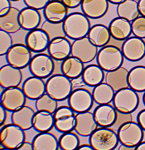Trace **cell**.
<instances>
[{"label": "cell", "mask_w": 145, "mask_h": 150, "mask_svg": "<svg viewBox=\"0 0 145 150\" xmlns=\"http://www.w3.org/2000/svg\"><path fill=\"white\" fill-rule=\"evenodd\" d=\"M124 57L121 49L114 45H106L98 52L96 61L105 72L114 71L122 66Z\"/></svg>", "instance_id": "3957f363"}, {"label": "cell", "mask_w": 145, "mask_h": 150, "mask_svg": "<svg viewBox=\"0 0 145 150\" xmlns=\"http://www.w3.org/2000/svg\"><path fill=\"white\" fill-rule=\"evenodd\" d=\"M11 1H19V0H11Z\"/></svg>", "instance_id": "9f6ffc18"}, {"label": "cell", "mask_w": 145, "mask_h": 150, "mask_svg": "<svg viewBox=\"0 0 145 150\" xmlns=\"http://www.w3.org/2000/svg\"><path fill=\"white\" fill-rule=\"evenodd\" d=\"M87 37L96 46L102 47L109 43L111 35L109 27L104 25L98 24L91 26Z\"/></svg>", "instance_id": "f1b7e54d"}, {"label": "cell", "mask_w": 145, "mask_h": 150, "mask_svg": "<svg viewBox=\"0 0 145 150\" xmlns=\"http://www.w3.org/2000/svg\"><path fill=\"white\" fill-rule=\"evenodd\" d=\"M73 91L72 80L62 74L52 75L46 82V93L58 101L68 99Z\"/></svg>", "instance_id": "7a4b0ae2"}, {"label": "cell", "mask_w": 145, "mask_h": 150, "mask_svg": "<svg viewBox=\"0 0 145 150\" xmlns=\"http://www.w3.org/2000/svg\"><path fill=\"white\" fill-rule=\"evenodd\" d=\"M129 87L138 93L145 91V67L138 66L132 68L128 75Z\"/></svg>", "instance_id": "1f68e13d"}, {"label": "cell", "mask_w": 145, "mask_h": 150, "mask_svg": "<svg viewBox=\"0 0 145 150\" xmlns=\"http://www.w3.org/2000/svg\"><path fill=\"white\" fill-rule=\"evenodd\" d=\"M144 129L138 122L131 121L121 126L117 130L119 142L131 147H136L143 142Z\"/></svg>", "instance_id": "52a82bcc"}, {"label": "cell", "mask_w": 145, "mask_h": 150, "mask_svg": "<svg viewBox=\"0 0 145 150\" xmlns=\"http://www.w3.org/2000/svg\"><path fill=\"white\" fill-rule=\"evenodd\" d=\"M26 131L11 123L1 129L0 142L2 149L16 150L26 141Z\"/></svg>", "instance_id": "8992f818"}, {"label": "cell", "mask_w": 145, "mask_h": 150, "mask_svg": "<svg viewBox=\"0 0 145 150\" xmlns=\"http://www.w3.org/2000/svg\"><path fill=\"white\" fill-rule=\"evenodd\" d=\"M110 3L113 4H119L125 1V0H108Z\"/></svg>", "instance_id": "db71d44e"}, {"label": "cell", "mask_w": 145, "mask_h": 150, "mask_svg": "<svg viewBox=\"0 0 145 150\" xmlns=\"http://www.w3.org/2000/svg\"><path fill=\"white\" fill-rule=\"evenodd\" d=\"M58 102L46 93L35 100L37 111H45L54 114L58 108Z\"/></svg>", "instance_id": "8d00e7d4"}, {"label": "cell", "mask_w": 145, "mask_h": 150, "mask_svg": "<svg viewBox=\"0 0 145 150\" xmlns=\"http://www.w3.org/2000/svg\"><path fill=\"white\" fill-rule=\"evenodd\" d=\"M129 71L123 67L107 72L105 76V82L110 85L115 91L129 87L128 75Z\"/></svg>", "instance_id": "484cf974"}, {"label": "cell", "mask_w": 145, "mask_h": 150, "mask_svg": "<svg viewBox=\"0 0 145 150\" xmlns=\"http://www.w3.org/2000/svg\"><path fill=\"white\" fill-rule=\"evenodd\" d=\"M54 60L49 54L39 53L33 57L29 69L33 76L40 78H48L52 76L56 68Z\"/></svg>", "instance_id": "ba28073f"}, {"label": "cell", "mask_w": 145, "mask_h": 150, "mask_svg": "<svg viewBox=\"0 0 145 150\" xmlns=\"http://www.w3.org/2000/svg\"><path fill=\"white\" fill-rule=\"evenodd\" d=\"M115 93L110 85L103 82L94 87L92 93L94 102L101 105L113 102Z\"/></svg>", "instance_id": "4dcf8cb0"}, {"label": "cell", "mask_w": 145, "mask_h": 150, "mask_svg": "<svg viewBox=\"0 0 145 150\" xmlns=\"http://www.w3.org/2000/svg\"><path fill=\"white\" fill-rule=\"evenodd\" d=\"M27 99L22 88L12 87L3 90L0 103L8 112H13L25 105Z\"/></svg>", "instance_id": "30bf717a"}, {"label": "cell", "mask_w": 145, "mask_h": 150, "mask_svg": "<svg viewBox=\"0 0 145 150\" xmlns=\"http://www.w3.org/2000/svg\"><path fill=\"white\" fill-rule=\"evenodd\" d=\"M99 127L93 112L89 111L76 114L74 130L80 136L89 137Z\"/></svg>", "instance_id": "ac0fdd59"}, {"label": "cell", "mask_w": 145, "mask_h": 150, "mask_svg": "<svg viewBox=\"0 0 145 150\" xmlns=\"http://www.w3.org/2000/svg\"><path fill=\"white\" fill-rule=\"evenodd\" d=\"M112 102L117 112L131 114L138 108L140 98L138 92L129 87L116 92Z\"/></svg>", "instance_id": "5b68a950"}, {"label": "cell", "mask_w": 145, "mask_h": 150, "mask_svg": "<svg viewBox=\"0 0 145 150\" xmlns=\"http://www.w3.org/2000/svg\"><path fill=\"white\" fill-rule=\"evenodd\" d=\"M72 43L67 37H59L51 40L47 49L48 54L57 61H63L71 56Z\"/></svg>", "instance_id": "9a60e30c"}, {"label": "cell", "mask_w": 145, "mask_h": 150, "mask_svg": "<svg viewBox=\"0 0 145 150\" xmlns=\"http://www.w3.org/2000/svg\"><path fill=\"white\" fill-rule=\"evenodd\" d=\"M105 76V71L99 65L91 64L85 67L81 77L86 85L94 87L103 83Z\"/></svg>", "instance_id": "f546056e"}, {"label": "cell", "mask_w": 145, "mask_h": 150, "mask_svg": "<svg viewBox=\"0 0 145 150\" xmlns=\"http://www.w3.org/2000/svg\"><path fill=\"white\" fill-rule=\"evenodd\" d=\"M68 99L69 106L76 113L90 111L94 102L92 93L83 88L74 90Z\"/></svg>", "instance_id": "7c38bea8"}, {"label": "cell", "mask_w": 145, "mask_h": 150, "mask_svg": "<svg viewBox=\"0 0 145 150\" xmlns=\"http://www.w3.org/2000/svg\"><path fill=\"white\" fill-rule=\"evenodd\" d=\"M111 37L117 40H125L132 33L131 22L122 18H114L109 26Z\"/></svg>", "instance_id": "d4e9b609"}, {"label": "cell", "mask_w": 145, "mask_h": 150, "mask_svg": "<svg viewBox=\"0 0 145 150\" xmlns=\"http://www.w3.org/2000/svg\"><path fill=\"white\" fill-rule=\"evenodd\" d=\"M19 11L18 9L12 7L9 14L0 17V30L13 34L22 29L19 21Z\"/></svg>", "instance_id": "e575fe53"}, {"label": "cell", "mask_w": 145, "mask_h": 150, "mask_svg": "<svg viewBox=\"0 0 145 150\" xmlns=\"http://www.w3.org/2000/svg\"><path fill=\"white\" fill-rule=\"evenodd\" d=\"M29 32L22 28L18 31L13 34V35L12 34L14 44L26 45V39Z\"/></svg>", "instance_id": "7bdbcfd3"}, {"label": "cell", "mask_w": 145, "mask_h": 150, "mask_svg": "<svg viewBox=\"0 0 145 150\" xmlns=\"http://www.w3.org/2000/svg\"><path fill=\"white\" fill-rule=\"evenodd\" d=\"M136 150H145V141L142 142L136 147Z\"/></svg>", "instance_id": "f5cc1de1"}, {"label": "cell", "mask_w": 145, "mask_h": 150, "mask_svg": "<svg viewBox=\"0 0 145 150\" xmlns=\"http://www.w3.org/2000/svg\"><path fill=\"white\" fill-rule=\"evenodd\" d=\"M60 1H61V0H60Z\"/></svg>", "instance_id": "6f0895ef"}, {"label": "cell", "mask_w": 145, "mask_h": 150, "mask_svg": "<svg viewBox=\"0 0 145 150\" xmlns=\"http://www.w3.org/2000/svg\"><path fill=\"white\" fill-rule=\"evenodd\" d=\"M89 142L94 150H114L119 143L117 132L114 129L101 127L89 137Z\"/></svg>", "instance_id": "277c9868"}, {"label": "cell", "mask_w": 145, "mask_h": 150, "mask_svg": "<svg viewBox=\"0 0 145 150\" xmlns=\"http://www.w3.org/2000/svg\"><path fill=\"white\" fill-rule=\"evenodd\" d=\"M143 101L144 105L145 106V91L144 92V95H143Z\"/></svg>", "instance_id": "11a10c76"}, {"label": "cell", "mask_w": 145, "mask_h": 150, "mask_svg": "<svg viewBox=\"0 0 145 150\" xmlns=\"http://www.w3.org/2000/svg\"><path fill=\"white\" fill-rule=\"evenodd\" d=\"M41 28L47 33L51 40L59 37H66L63 23H55L46 20L41 24Z\"/></svg>", "instance_id": "74e56055"}, {"label": "cell", "mask_w": 145, "mask_h": 150, "mask_svg": "<svg viewBox=\"0 0 145 150\" xmlns=\"http://www.w3.org/2000/svg\"><path fill=\"white\" fill-rule=\"evenodd\" d=\"M8 111L0 104V125L1 127L5 123L8 117Z\"/></svg>", "instance_id": "bcb514c9"}, {"label": "cell", "mask_w": 145, "mask_h": 150, "mask_svg": "<svg viewBox=\"0 0 145 150\" xmlns=\"http://www.w3.org/2000/svg\"><path fill=\"white\" fill-rule=\"evenodd\" d=\"M109 3L108 0H83L80 7L82 12L89 18L99 19L107 13Z\"/></svg>", "instance_id": "ffe728a7"}, {"label": "cell", "mask_w": 145, "mask_h": 150, "mask_svg": "<svg viewBox=\"0 0 145 150\" xmlns=\"http://www.w3.org/2000/svg\"><path fill=\"white\" fill-rule=\"evenodd\" d=\"M137 121L138 124L145 131V109L139 112L137 116Z\"/></svg>", "instance_id": "7dc6e473"}, {"label": "cell", "mask_w": 145, "mask_h": 150, "mask_svg": "<svg viewBox=\"0 0 145 150\" xmlns=\"http://www.w3.org/2000/svg\"><path fill=\"white\" fill-rule=\"evenodd\" d=\"M118 17L131 23L140 15L138 2L135 0H125L117 5L116 9Z\"/></svg>", "instance_id": "836d02e7"}, {"label": "cell", "mask_w": 145, "mask_h": 150, "mask_svg": "<svg viewBox=\"0 0 145 150\" xmlns=\"http://www.w3.org/2000/svg\"><path fill=\"white\" fill-rule=\"evenodd\" d=\"M131 114H124L117 112V116L116 122L112 126V127L115 130H118L119 128L126 122L132 121Z\"/></svg>", "instance_id": "60d3db41"}, {"label": "cell", "mask_w": 145, "mask_h": 150, "mask_svg": "<svg viewBox=\"0 0 145 150\" xmlns=\"http://www.w3.org/2000/svg\"><path fill=\"white\" fill-rule=\"evenodd\" d=\"M59 147L63 150H77L80 145L79 135L71 132L63 133L59 139Z\"/></svg>", "instance_id": "d590c367"}, {"label": "cell", "mask_w": 145, "mask_h": 150, "mask_svg": "<svg viewBox=\"0 0 145 150\" xmlns=\"http://www.w3.org/2000/svg\"><path fill=\"white\" fill-rule=\"evenodd\" d=\"M46 20L51 23H63L69 15V8L60 0H51L43 10Z\"/></svg>", "instance_id": "d6986e66"}, {"label": "cell", "mask_w": 145, "mask_h": 150, "mask_svg": "<svg viewBox=\"0 0 145 150\" xmlns=\"http://www.w3.org/2000/svg\"><path fill=\"white\" fill-rule=\"evenodd\" d=\"M138 2L140 15L141 16L145 17V0H139Z\"/></svg>", "instance_id": "681fc988"}, {"label": "cell", "mask_w": 145, "mask_h": 150, "mask_svg": "<svg viewBox=\"0 0 145 150\" xmlns=\"http://www.w3.org/2000/svg\"><path fill=\"white\" fill-rule=\"evenodd\" d=\"M84 64L77 58L70 56L61 65L62 74L71 80L76 79L82 76L85 68Z\"/></svg>", "instance_id": "83f0119b"}, {"label": "cell", "mask_w": 145, "mask_h": 150, "mask_svg": "<svg viewBox=\"0 0 145 150\" xmlns=\"http://www.w3.org/2000/svg\"><path fill=\"white\" fill-rule=\"evenodd\" d=\"M78 150H94L91 145L89 144H84L80 145L77 149Z\"/></svg>", "instance_id": "f907efd6"}, {"label": "cell", "mask_w": 145, "mask_h": 150, "mask_svg": "<svg viewBox=\"0 0 145 150\" xmlns=\"http://www.w3.org/2000/svg\"><path fill=\"white\" fill-rule=\"evenodd\" d=\"M136 147H131L121 144L118 148V150H136Z\"/></svg>", "instance_id": "816d5d0a"}, {"label": "cell", "mask_w": 145, "mask_h": 150, "mask_svg": "<svg viewBox=\"0 0 145 150\" xmlns=\"http://www.w3.org/2000/svg\"><path fill=\"white\" fill-rule=\"evenodd\" d=\"M18 18L21 28L28 31L38 29L42 23V16L39 11L30 7L20 10Z\"/></svg>", "instance_id": "7402d4cb"}, {"label": "cell", "mask_w": 145, "mask_h": 150, "mask_svg": "<svg viewBox=\"0 0 145 150\" xmlns=\"http://www.w3.org/2000/svg\"><path fill=\"white\" fill-rule=\"evenodd\" d=\"M54 115V127L58 132L63 134L74 130L76 113L69 106L58 107Z\"/></svg>", "instance_id": "4fadbf2b"}, {"label": "cell", "mask_w": 145, "mask_h": 150, "mask_svg": "<svg viewBox=\"0 0 145 150\" xmlns=\"http://www.w3.org/2000/svg\"><path fill=\"white\" fill-rule=\"evenodd\" d=\"M6 56L8 64L23 69L29 66L33 57V52L25 44H14Z\"/></svg>", "instance_id": "8fae6325"}, {"label": "cell", "mask_w": 145, "mask_h": 150, "mask_svg": "<svg viewBox=\"0 0 145 150\" xmlns=\"http://www.w3.org/2000/svg\"><path fill=\"white\" fill-rule=\"evenodd\" d=\"M11 0H0V17L4 16L9 14L11 9Z\"/></svg>", "instance_id": "ee69618b"}, {"label": "cell", "mask_w": 145, "mask_h": 150, "mask_svg": "<svg viewBox=\"0 0 145 150\" xmlns=\"http://www.w3.org/2000/svg\"><path fill=\"white\" fill-rule=\"evenodd\" d=\"M14 45L12 34L0 30V55H6Z\"/></svg>", "instance_id": "f35d334b"}, {"label": "cell", "mask_w": 145, "mask_h": 150, "mask_svg": "<svg viewBox=\"0 0 145 150\" xmlns=\"http://www.w3.org/2000/svg\"><path fill=\"white\" fill-rule=\"evenodd\" d=\"M36 112L31 107L25 105L11 114V123L25 131L33 128V119Z\"/></svg>", "instance_id": "cb8c5ba5"}, {"label": "cell", "mask_w": 145, "mask_h": 150, "mask_svg": "<svg viewBox=\"0 0 145 150\" xmlns=\"http://www.w3.org/2000/svg\"><path fill=\"white\" fill-rule=\"evenodd\" d=\"M124 58L131 62H136L145 56V42L137 37H129L124 40L121 47Z\"/></svg>", "instance_id": "5bb4252c"}, {"label": "cell", "mask_w": 145, "mask_h": 150, "mask_svg": "<svg viewBox=\"0 0 145 150\" xmlns=\"http://www.w3.org/2000/svg\"><path fill=\"white\" fill-rule=\"evenodd\" d=\"M99 51V47L94 45L87 36L72 43L71 56L77 58L84 64H87L96 59Z\"/></svg>", "instance_id": "9c48e42d"}, {"label": "cell", "mask_w": 145, "mask_h": 150, "mask_svg": "<svg viewBox=\"0 0 145 150\" xmlns=\"http://www.w3.org/2000/svg\"><path fill=\"white\" fill-rule=\"evenodd\" d=\"M54 127V114L37 111L33 119V128L39 133L49 132Z\"/></svg>", "instance_id": "d6a6232c"}, {"label": "cell", "mask_w": 145, "mask_h": 150, "mask_svg": "<svg viewBox=\"0 0 145 150\" xmlns=\"http://www.w3.org/2000/svg\"><path fill=\"white\" fill-rule=\"evenodd\" d=\"M93 113L97 124L101 127H111L117 118V111L110 104L99 105Z\"/></svg>", "instance_id": "603a6c76"}, {"label": "cell", "mask_w": 145, "mask_h": 150, "mask_svg": "<svg viewBox=\"0 0 145 150\" xmlns=\"http://www.w3.org/2000/svg\"><path fill=\"white\" fill-rule=\"evenodd\" d=\"M63 25L66 37L74 40L87 37L91 27L89 18L79 12L69 14Z\"/></svg>", "instance_id": "6da1fadb"}, {"label": "cell", "mask_w": 145, "mask_h": 150, "mask_svg": "<svg viewBox=\"0 0 145 150\" xmlns=\"http://www.w3.org/2000/svg\"><path fill=\"white\" fill-rule=\"evenodd\" d=\"M51 0H23L26 7L35 9L37 10H43Z\"/></svg>", "instance_id": "b9f144b4"}, {"label": "cell", "mask_w": 145, "mask_h": 150, "mask_svg": "<svg viewBox=\"0 0 145 150\" xmlns=\"http://www.w3.org/2000/svg\"><path fill=\"white\" fill-rule=\"evenodd\" d=\"M132 33L135 37L145 39V17L141 16L131 23Z\"/></svg>", "instance_id": "ab89813d"}, {"label": "cell", "mask_w": 145, "mask_h": 150, "mask_svg": "<svg viewBox=\"0 0 145 150\" xmlns=\"http://www.w3.org/2000/svg\"><path fill=\"white\" fill-rule=\"evenodd\" d=\"M17 150H34V146L32 142L25 141Z\"/></svg>", "instance_id": "c3c4849f"}, {"label": "cell", "mask_w": 145, "mask_h": 150, "mask_svg": "<svg viewBox=\"0 0 145 150\" xmlns=\"http://www.w3.org/2000/svg\"><path fill=\"white\" fill-rule=\"evenodd\" d=\"M34 150H58L59 139L53 133L49 132L39 133L33 140Z\"/></svg>", "instance_id": "4316f807"}, {"label": "cell", "mask_w": 145, "mask_h": 150, "mask_svg": "<svg viewBox=\"0 0 145 150\" xmlns=\"http://www.w3.org/2000/svg\"><path fill=\"white\" fill-rule=\"evenodd\" d=\"M24 75L20 69L8 64L0 69V85L3 89L19 87L22 84Z\"/></svg>", "instance_id": "2e32d148"}, {"label": "cell", "mask_w": 145, "mask_h": 150, "mask_svg": "<svg viewBox=\"0 0 145 150\" xmlns=\"http://www.w3.org/2000/svg\"><path fill=\"white\" fill-rule=\"evenodd\" d=\"M63 3L68 8L73 9L81 6L83 0H61Z\"/></svg>", "instance_id": "f6af8a7d"}, {"label": "cell", "mask_w": 145, "mask_h": 150, "mask_svg": "<svg viewBox=\"0 0 145 150\" xmlns=\"http://www.w3.org/2000/svg\"><path fill=\"white\" fill-rule=\"evenodd\" d=\"M22 89L27 99L36 100L46 93V82L43 79L33 76L24 80Z\"/></svg>", "instance_id": "44dd1931"}, {"label": "cell", "mask_w": 145, "mask_h": 150, "mask_svg": "<svg viewBox=\"0 0 145 150\" xmlns=\"http://www.w3.org/2000/svg\"><path fill=\"white\" fill-rule=\"evenodd\" d=\"M50 41L47 33L41 28H38L28 32L26 45L33 52L41 53L47 50Z\"/></svg>", "instance_id": "e0dca14e"}]
</instances>
